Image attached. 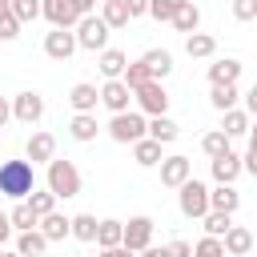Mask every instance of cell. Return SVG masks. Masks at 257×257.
<instances>
[{
    "label": "cell",
    "instance_id": "6da1fadb",
    "mask_svg": "<svg viewBox=\"0 0 257 257\" xmlns=\"http://www.w3.org/2000/svg\"><path fill=\"white\" fill-rule=\"evenodd\" d=\"M36 189V173L32 161H0V193L12 201H24Z\"/></svg>",
    "mask_w": 257,
    "mask_h": 257
},
{
    "label": "cell",
    "instance_id": "7a4b0ae2",
    "mask_svg": "<svg viewBox=\"0 0 257 257\" xmlns=\"http://www.w3.org/2000/svg\"><path fill=\"white\" fill-rule=\"evenodd\" d=\"M44 189H52V193H56V201L76 197V193H80V169H76L72 161L52 157V161H48V173H44Z\"/></svg>",
    "mask_w": 257,
    "mask_h": 257
},
{
    "label": "cell",
    "instance_id": "3957f363",
    "mask_svg": "<svg viewBox=\"0 0 257 257\" xmlns=\"http://www.w3.org/2000/svg\"><path fill=\"white\" fill-rule=\"evenodd\" d=\"M104 128H108V137H112L116 145H133V141L149 137V116H145L141 108H124V112H112V120H108Z\"/></svg>",
    "mask_w": 257,
    "mask_h": 257
},
{
    "label": "cell",
    "instance_id": "277c9868",
    "mask_svg": "<svg viewBox=\"0 0 257 257\" xmlns=\"http://www.w3.org/2000/svg\"><path fill=\"white\" fill-rule=\"evenodd\" d=\"M177 209H181V217L201 221V217L209 213V185L197 181V177H189V181L177 189Z\"/></svg>",
    "mask_w": 257,
    "mask_h": 257
},
{
    "label": "cell",
    "instance_id": "5b68a950",
    "mask_svg": "<svg viewBox=\"0 0 257 257\" xmlns=\"http://www.w3.org/2000/svg\"><path fill=\"white\" fill-rule=\"evenodd\" d=\"M72 32H76V44H80V48L100 52V48H108V32H112V28H108L96 12H88V16H80V20H76V28H72Z\"/></svg>",
    "mask_w": 257,
    "mask_h": 257
},
{
    "label": "cell",
    "instance_id": "8992f818",
    "mask_svg": "<svg viewBox=\"0 0 257 257\" xmlns=\"http://www.w3.org/2000/svg\"><path fill=\"white\" fill-rule=\"evenodd\" d=\"M133 104H137L145 116H165V112H169V92H165L161 80H145V84L133 88Z\"/></svg>",
    "mask_w": 257,
    "mask_h": 257
},
{
    "label": "cell",
    "instance_id": "52a82bcc",
    "mask_svg": "<svg viewBox=\"0 0 257 257\" xmlns=\"http://www.w3.org/2000/svg\"><path fill=\"white\" fill-rule=\"evenodd\" d=\"M153 229H157V221L145 217V213H137V217L124 221V237H120V245L133 249V253H141L145 245H153Z\"/></svg>",
    "mask_w": 257,
    "mask_h": 257
},
{
    "label": "cell",
    "instance_id": "ba28073f",
    "mask_svg": "<svg viewBox=\"0 0 257 257\" xmlns=\"http://www.w3.org/2000/svg\"><path fill=\"white\" fill-rule=\"evenodd\" d=\"M80 44H76V32L72 28H52V32H44V56L48 60H72V52H76Z\"/></svg>",
    "mask_w": 257,
    "mask_h": 257
},
{
    "label": "cell",
    "instance_id": "9c48e42d",
    "mask_svg": "<svg viewBox=\"0 0 257 257\" xmlns=\"http://www.w3.org/2000/svg\"><path fill=\"white\" fill-rule=\"evenodd\" d=\"M44 116V96L40 92H16L12 96V120L20 124H40Z\"/></svg>",
    "mask_w": 257,
    "mask_h": 257
},
{
    "label": "cell",
    "instance_id": "30bf717a",
    "mask_svg": "<svg viewBox=\"0 0 257 257\" xmlns=\"http://www.w3.org/2000/svg\"><path fill=\"white\" fill-rule=\"evenodd\" d=\"M189 177H193V161H189V157H181V153L161 157V185H165V189H181Z\"/></svg>",
    "mask_w": 257,
    "mask_h": 257
},
{
    "label": "cell",
    "instance_id": "8fae6325",
    "mask_svg": "<svg viewBox=\"0 0 257 257\" xmlns=\"http://www.w3.org/2000/svg\"><path fill=\"white\" fill-rule=\"evenodd\" d=\"M52 157H56V137L44 133V128H36V133L24 141V161H32V165H48Z\"/></svg>",
    "mask_w": 257,
    "mask_h": 257
},
{
    "label": "cell",
    "instance_id": "7c38bea8",
    "mask_svg": "<svg viewBox=\"0 0 257 257\" xmlns=\"http://www.w3.org/2000/svg\"><path fill=\"white\" fill-rule=\"evenodd\" d=\"M40 16L52 24V28H76V8L72 0H40Z\"/></svg>",
    "mask_w": 257,
    "mask_h": 257
},
{
    "label": "cell",
    "instance_id": "4fadbf2b",
    "mask_svg": "<svg viewBox=\"0 0 257 257\" xmlns=\"http://www.w3.org/2000/svg\"><path fill=\"white\" fill-rule=\"evenodd\" d=\"M100 104L108 112H124V108H133V88L124 80H104L100 84Z\"/></svg>",
    "mask_w": 257,
    "mask_h": 257
},
{
    "label": "cell",
    "instance_id": "5bb4252c",
    "mask_svg": "<svg viewBox=\"0 0 257 257\" xmlns=\"http://www.w3.org/2000/svg\"><path fill=\"white\" fill-rule=\"evenodd\" d=\"M96 104H100V88H96V84L80 80V84L68 88V108H72V112H96Z\"/></svg>",
    "mask_w": 257,
    "mask_h": 257
},
{
    "label": "cell",
    "instance_id": "9a60e30c",
    "mask_svg": "<svg viewBox=\"0 0 257 257\" xmlns=\"http://www.w3.org/2000/svg\"><path fill=\"white\" fill-rule=\"evenodd\" d=\"M209 169H213V181H217V185H233V181L245 173V169H241V157H237L233 149H229V153H221V157H213V161H209Z\"/></svg>",
    "mask_w": 257,
    "mask_h": 257
},
{
    "label": "cell",
    "instance_id": "2e32d148",
    "mask_svg": "<svg viewBox=\"0 0 257 257\" xmlns=\"http://www.w3.org/2000/svg\"><path fill=\"white\" fill-rule=\"evenodd\" d=\"M36 229L48 237V245H52V241H64V237H72V217H64V213H56V209H52V213H44V217H40V225H36Z\"/></svg>",
    "mask_w": 257,
    "mask_h": 257
},
{
    "label": "cell",
    "instance_id": "e0dca14e",
    "mask_svg": "<svg viewBox=\"0 0 257 257\" xmlns=\"http://www.w3.org/2000/svg\"><path fill=\"white\" fill-rule=\"evenodd\" d=\"M221 245H225V257H249V249H253V233H249L245 225H229V233L221 237Z\"/></svg>",
    "mask_w": 257,
    "mask_h": 257
},
{
    "label": "cell",
    "instance_id": "ac0fdd59",
    "mask_svg": "<svg viewBox=\"0 0 257 257\" xmlns=\"http://www.w3.org/2000/svg\"><path fill=\"white\" fill-rule=\"evenodd\" d=\"M141 64L149 68L153 80H165V76L173 72V52H169V48H149V52H141Z\"/></svg>",
    "mask_w": 257,
    "mask_h": 257
},
{
    "label": "cell",
    "instance_id": "d6986e66",
    "mask_svg": "<svg viewBox=\"0 0 257 257\" xmlns=\"http://www.w3.org/2000/svg\"><path fill=\"white\" fill-rule=\"evenodd\" d=\"M124 64H128V56L120 48H100V56H96V68H100L104 80H120L124 76Z\"/></svg>",
    "mask_w": 257,
    "mask_h": 257
},
{
    "label": "cell",
    "instance_id": "ffe728a7",
    "mask_svg": "<svg viewBox=\"0 0 257 257\" xmlns=\"http://www.w3.org/2000/svg\"><path fill=\"white\" fill-rule=\"evenodd\" d=\"M96 133H100L96 112H72V120H68V137H72V141L88 145V141H96Z\"/></svg>",
    "mask_w": 257,
    "mask_h": 257
},
{
    "label": "cell",
    "instance_id": "44dd1931",
    "mask_svg": "<svg viewBox=\"0 0 257 257\" xmlns=\"http://www.w3.org/2000/svg\"><path fill=\"white\" fill-rule=\"evenodd\" d=\"M161 149H165L161 141H153V137H141V141H133V161H137L141 169H157V165H161V157H165Z\"/></svg>",
    "mask_w": 257,
    "mask_h": 257
},
{
    "label": "cell",
    "instance_id": "7402d4cb",
    "mask_svg": "<svg viewBox=\"0 0 257 257\" xmlns=\"http://www.w3.org/2000/svg\"><path fill=\"white\" fill-rule=\"evenodd\" d=\"M237 80H241V60L225 56V60L209 64V84H237Z\"/></svg>",
    "mask_w": 257,
    "mask_h": 257
},
{
    "label": "cell",
    "instance_id": "603a6c76",
    "mask_svg": "<svg viewBox=\"0 0 257 257\" xmlns=\"http://www.w3.org/2000/svg\"><path fill=\"white\" fill-rule=\"evenodd\" d=\"M209 209H217V213H237V209H241V193H237L233 185H217V189H209Z\"/></svg>",
    "mask_w": 257,
    "mask_h": 257
},
{
    "label": "cell",
    "instance_id": "cb8c5ba5",
    "mask_svg": "<svg viewBox=\"0 0 257 257\" xmlns=\"http://www.w3.org/2000/svg\"><path fill=\"white\" fill-rule=\"evenodd\" d=\"M44 249H48V237H44L40 229L16 233V253H20V257H44Z\"/></svg>",
    "mask_w": 257,
    "mask_h": 257
},
{
    "label": "cell",
    "instance_id": "d4e9b609",
    "mask_svg": "<svg viewBox=\"0 0 257 257\" xmlns=\"http://www.w3.org/2000/svg\"><path fill=\"white\" fill-rule=\"evenodd\" d=\"M169 24H173L177 32H185V36H189V32H201V8H197L193 0H185V4L177 8V16H173Z\"/></svg>",
    "mask_w": 257,
    "mask_h": 257
},
{
    "label": "cell",
    "instance_id": "484cf974",
    "mask_svg": "<svg viewBox=\"0 0 257 257\" xmlns=\"http://www.w3.org/2000/svg\"><path fill=\"white\" fill-rule=\"evenodd\" d=\"M185 52H189L193 60H209V56L217 52V36H209V32H189V36H185Z\"/></svg>",
    "mask_w": 257,
    "mask_h": 257
},
{
    "label": "cell",
    "instance_id": "4316f807",
    "mask_svg": "<svg viewBox=\"0 0 257 257\" xmlns=\"http://www.w3.org/2000/svg\"><path fill=\"white\" fill-rule=\"evenodd\" d=\"M96 8H100L96 16H100L112 32H116V28H128V8H124V0H104V4H96Z\"/></svg>",
    "mask_w": 257,
    "mask_h": 257
},
{
    "label": "cell",
    "instance_id": "83f0119b",
    "mask_svg": "<svg viewBox=\"0 0 257 257\" xmlns=\"http://www.w3.org/2000/svg\"><path fill=\"white\" fill-rule=\"evenodd\" d=\"M237 84H209V104L217 108V112H229V108H237Z\"/></svg>",
    "mask_w": 257,
    "mask_h": 257
},
{
    "label": "cell",
    "instance_id": "f1b7e54d",
    "mask_svg": "<svg viewBox=\"0 0 257 257\" xmlns=\"http://www.w3.org/2000/svg\"><path fill=\"white\" fill-rule=\"evenodd\" d=\"M149 137L161 141V145H173V141L181 137V124L169 120V116H149Z\"/></svg>",
    "mask_w": 257,
    "mask_h": 257
},
{
    "label": "cell",
    "instance_id": "f546056e",
    "mask_svg": "<svg viewBox=\"0 0 257 257\" xmlns=\"http://www.w3.org/2000/svg\"><path fill=\"white\" fill-rule=\"evenodd\" d=\"M221 133H225L229 141L245 137V133H249V112H245V108H229V112H225V120H221Z\"/></svg>",
    "mask_w": 257,
    "mask_h": 257
},
{
    "label": "cell",
    "instance_id": "4dcf8cb0",
    "mask_svg": "<svg viewBox=\"0 0 257 257\" xmlns=\"http://www.w3.org/2000/svg\"><path fill=\"white\" fill-rule=\"evenodd\" d=\"M120 237H124V221H116V217H104V221L96 225V245H100V249H108V245H120Z\"/></svg>",
    "mask_w": 257,
    "mask_h": 257
},
{
    "label": "cell",
    "instance_id": "1f68e13d",
    "mask_svg": "<svg viewBox=\"0 0 257 257\" xmlns=\"http://www.w3.org/2000/svg\"><path fill=\"white\" fill-rule=\"evenodd\" d=\"M8 221H12V229H16V233H24V229H36V225H40V217L28 209V201H16V205H12V213H8Z\"/></svg>",
    "mask_w": 257,
    "mask_h": 257
},
{
    "label": "cell",
    "instance_id": "d6a6232c",
    "mask_svg": "<svg viewBox=\"0 0 257 257\" xmlns=\"http://www.w3.org/2000/svg\"><path fill=\"white\" fill-rule=\"evenodd\" d=\"M201 149H205V157L213 161V157L229 153V149H233V141H229V137H225L221 128H213V133H205V137H201Z\"/></svg>",
    "mask_w": 257,
    "mask_h": 257
},
{
    "label": "cell",
    "instance_id": "836d02e7",
    "mask_svg": "<svg viewBox=\"0 0 257 257\" xmlns=\"http://www.w3.org/2000/svg\"><path fill=\"white\" fill-rule=\"evenodd\" d=\"M24 201H28V209H32L36 217H44V213H52V209H56V193H52V189H32Z\"/></svg>",
    "mask_w": 257,
    "mask_h": 257
},
{
    "label": "cell",
    "instance_id": "e575fe53",
    "mask_svg": "<svg viewBox=\"0 0 257 257\" xmlns=\"http://www.w3.org/2000/svg\"><path fill=\"white\" fill-rule=\"evenodd\" d=\"M201 225H205V233H209V237H225V233H229V225H233V213H217V209H209V213L201 217Z\"/></svg>",
    "mask_w": 257,
    "mask_h": 257
},
{
    "label": "cell",
    "instance_id": "d590c367",
    "mask_svg": "<svg viewBox=\"0 0 257 257\" xmlns=\"http://www.w3.org/2000/svg\"><path fill=\"white\" fill-rule=\"evenodd\" d=\"M96 225H100V221H96L92 213H76V217H72V237H76V241H96Z\"/></svg>",
    "mask_w": 257,
    "mask_h": 257
},
{
    "label": "cell",
    "instance_id": "8d00e7d4",
    "mask_svg": "<svg viewBox=\"0 0 257 257\" xmlns=\"http://www.w3.org/2000/svg\"><path fill=\"white\" fill-rule=\"evenodd\" d=\"M8 4H12V16H16L20 24L40 20V0H8Z\"/></svg>",
    "mask_w": 257,
    "mask_h": 257
},
{
    "label": "cell",
    "instance_id": "74e56055",
    "mask_svg": "<svg viewBox=\"0 0 257 257\" xmlns=\"http://www.w3.org/2000/svg\"><path fill=\"white\" fill-rule=\"evenodd\" d=\"M185 0H149V16L153 20H161V24H169L173 16H177V8H181Z\"/></svg>",
    "mask_w": 257,
    "mask_h": 257
},
{
    "label": "cell",
    "instance_id": "f35d334b",
    "mask_svg": "<svg viewBox=\"0 0 257 257\" xmlns=\"http://www.w3.org/2000/svg\"><path fill=\"white\" fill-rule=\"evenodd\" d=\"M120 80H124L128 88H137V84H145V80H153V76H149V68H145L141 60H133V64H124V76H120Z\"/></svg>",
    "mask_w": 257,
    "mask_h": 257
},
{
    "label": "cell",
    "instance_id": "ab89813d",
    "mask_svg": "<svg viewBox=\"0 0 257 257\" xmlns=\"http://www.w3.org/2000/svg\"><path fill=\"white\" fill-rule=\"evenodd\" d=\"M16 36H20V20H16V16H12V8H8V12L0 16V40L8 44V40H16Z\"/></svg>",
    "mask_w": 257,
    "mask_h": 257
},
{
    "label": "cell",
    "instance_id": "60d3db41",
    "mask_svg": "<svg viewBox=\"0 0 257 257\" xmlns=\"http://www.w3.org/2000/svg\"><path fill=\"white\" fill-rule=\"evenodd\" d=\"M165 257H193V245H189L185 237H173V241L165 245Z\"/></svg>",
    "mask_w": 257,
    "mask_h": 257
},
{
    "label": "cell",
    "instance_id": "b9f144b4",
    "mask_svg": "<svg viewBox=\"0 0 257 257\" xmlns=\"http://www.w3.org/2000/svg\"><path fill=\"white\" fill-rule=\"evenodd\" d=\"M233 16L237 20H257V0H233Z\"/></svg>",
    "mask_w": 257,
    "mask_h": 257
},
{
    "label": "cell",
    "instance_id": "7bdbcfd3",
    "mask_svg": "<svg viewBox=\"0 0 257 257\" xmlns=\"http://www.w3.org/2000/svg\"><path fill=\"white\" fill-rule=\"evenodd\" d=\"M124 8H128V20H137V16H149V0H124Z\"/></svg>",
    "mask_w": 257,
    "mask_h": 257
},
{
    "label": "cell",
    "instance_id": "ee69618b",
    "mask_svg": "<svg viewBox=\"0 0 257 257\" xmlns=\"http://www.w3.org/2000/svg\"><path fill=\"white\" fill-rule=\"evenodd\" d=\"M241 169L257 177V145H249V149H245V157H241Z\"/></svg>",
    "mask_w": 257,
    "mask_h": 257
},
{
    "label": "cell",
    "instance_id": "f6af8a7d",
    "mask_svg": "<svg viewBox=\"0 0 257 257\" xmlns=\"http://www.w3.org/2000/svg\"><path fill=\"white\" fill-rule=\"evenodd\" d=\"M12 233H16V229H12V221H8V213L0 209V249H4L8 241H12Z\"/></svg>",
    "mask_w": 257,
    "mask_h": 257
},
{
    "label": "cell",
    "instance_id": "bcb514c9",
    "mask_svg": "<svg viewBox=\"0 0 257 257\" xmlns=\"http://www.w3.org/2000/svg\"><path fill=\"white\" fill-rule=\"evenodd\" d=\"M245 112L249 116H257V80L249 84V92H245Z\"/></svg>",
    "mask_w": 257,
    "mask_h": 257
},
{
    "label": "cell",
    "instance_id": "7dc6e473",
    "mask_svg": "<svg viewBox=\"0 0 257 257\" xmlns=\"http://www.w3.org/2000/svg\"><path fill=\"white\" fill-rule=\"evenodd\" d=\"M96 257H137L133 249H124V245H108V249H100Z\"/></svg>",
    "mask_w": 257,
    "mask_h": 257
},
{
    "label": "cell",
    "instance_id": "c3c4849f",
    "mask_svg": "<svg viewBox=\"0 0 257 257\" xmlns=\"http://www.w3.org/2000/svg\"><path fill=\"white\" fill-rule=\"evenodd\" d=\"M72 8H76V16H88V12H96V0H72Z\"/></svg>",
    "mask_w": 257,
    "mask_h": 257
},
{
    "label": "cell",
    "instance_id": "681fc988",
    "mask_svg": "<svg viewBox=\"0 0 257 257\" xmlns=\"http://www.w3.org/2000/svg\"><path fill=\"white\" fill-rule=\"evenodd\" d=\"M8 120H12V100H8V96H0V128H4Z\"/></svg>",
    "mask_w": 257,
    "mask_h": 257
},
{
    "label": "cell",
    "instance_id": "f907efd6",
    "mask_svg": "<svg viewBox=\"0 0 257 257\" xmlns=\"http://www.w3.org/2000/svg\"><path fill=\"white\" fill-rule=\"evenodd\" d=\"M137 257H165V245H161V249H157V245H145Z\"/></svg>",
    "mask_w": 257,
    "mask_h": 257
},
{
    "label": "cell",
    "instance_id": "816d5d0a",
    "mask_svg": "<svg viewBox=\"0 0 257 257\" xmlns=\"http://www.w3.org/2000/svg\"><path fill=\"white\" fill-rule=\"evenodd\" d=\"M245 137H249V145H257V120H249V133Z\"/></svg>",
    "mask_w": 257,
    "mask_h": 257
},
{
    "label": "cell",
    "instance_id": "f5cc1de1",
    "mask_svg": "<svg viewBox=\"0 0 257 257\" xmlns=\"http://www.w3.org/2000/svg\"><path fill=\"white\" fill-rule=\"evenodd\" d=\"M8 8H12V4H8V0H0V16H4V12H8Z\"/></svg>",
    "mask_w": 257,
    "mask_h": 257
},
{
    "label": "cell",
    "instance_id": "db71d44e",
    "mask_svg": "<svg viewBox=\"0 0 257 257\" xmlns=\"http://www.w3.org/2000/svg\"><path fill=\"white\" fill-rule=\"evenodd\" d=\"M0 257H20V253H16V249H12V253H4V249H0Z\"/></svg>",
    "mask_w": 257,
    "mask_h": 257
},
{
    "label": "cell",
    "instance_id": "11a10c76",
    "mask_svg": "<svg viewBox=\"0 0 257 257\" xmlns=\"http://www.w3.org/2000/svg\"><path fill=\"white\" fill-rule=\"evenodd\" d=\"M68 257H80V253H68Z\"/></svg>",
    "mask_w": 257,
    "mask_h": 257
},
{
    "label": "cell",
    "instance_id": "9f6ffc18",
    "mask_svg": "<svg viewBox=\"0 0 257 257\" xmlns=\"http://www.w3.org/2000/svg\"><path fill=\"white\" fill-rule=\"evenodd\" d=\"M96 4H104V0H96Z\"/></svg>",
    "mask_w": 257,
    "mask_h": 257
}]
</instances>
